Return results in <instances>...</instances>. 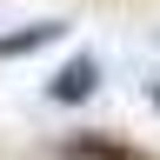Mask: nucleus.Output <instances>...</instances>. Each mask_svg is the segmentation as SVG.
<instances>
[{"instance_id": "1", "label": "nucleus", "mask_w": 160, "mask_h": 160, "mask_svg": "<svg viewBox=\"0 0 160 160\" xmlns=\"http://www.w3.org/2000/svg\"><path fill=\"white\" fill-rule=\"evenodd\" d=\"M93 87H100V67L80 53V60H67V67L53 73V87H47V93H53V100H87Z\"/></svg>"}, {"instance_id": "3", "label": "nucleus", "mask_w": 160, "mask_h": 160, "mask_svg": "<svg viewBox=\"0 0 160 160\" xmlns=\"http://www.w3.org/2000/svg\"><path fill=\"white\" fill-rule=\"evenodd\" d=\"M153 107H160V87H153Z\"/></svg>"}, {"instance_id": "2", "label": "nucleus", "mask_w": 160, "mask_h": 160, "mask_svg": "<svg viewBox=\"0 0 160 160\" xmlns=\"http://www.w3.org/2000/svg\"><path fill=\"white\" fill-rule=\"evenodd\" d=\"M47 40H60V27H27V33H7V40H0V60L33 53V47H47Z\"/></svg>"}]
</instances>
